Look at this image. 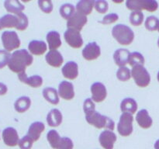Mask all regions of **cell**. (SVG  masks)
I'll list each match as a JSON object with an SVG mask.
<instances>
[{
	"instance_id": "9",
	"label": "cell",
	"mask_w": 159,
	"mask_h": 149,
	"mask_svg": "<svg viewBox=\"0 0 159 149\" xmlns=\"http://www.w3.org/2000/svg\"><path fill=\"white\" fill-rule=\"evenodd\" d=\"M92 99L95 102H102L107 96V90L105 85L101 82H95L90 88Z\"/></svg>"
},
{
	"instance_id": "8",
	"label": "cell",
	"mask_w": 159,
	"mask_h": 149,
	"mask_svg": "<svg viewBox=\"0 0 159 149\" xmlns=\"http://www.w3.org/2000/svg\"><path fill=\"white\" fill-rule=\"evenodd\" d=\"M64 37L66 43L72 48L79 49L83 45V40L80 31L68 28L64 34Z\"/></svg>"
},
{
	"instance_id": "29",
	"label": "cell",
	"mask_w": 159,
	"mask_h": 149,
	"mask_svg": "<svg viewBox=\"0 0 159 149\" xmlns=\"http://www.w3.org/2000/svg\"><path fill=\"white\" fill-rule=\"evenodd\" d=\"M31 106V100L28 96H21L14 102V109L19 113H23L27 111Z\"/></svg>"
},
{
	"instance_id": "49",
	"label": "cell",
	"mask_w": 159,
	"mask_h": 149,
	"mask_svg": "<svg viewBox=\"0 0 159 149\" xmlns=\"http://www.w3.org/2000/svg\"><path fill=\"white\" fill-rule=\"evenodd\" d=\"M158 47H159V38H158Z\"/></svg>"
},
{
	"instance_id": "48",
	"label": "cell",
	"mask_w": 159,
	"mask_h": 149,
	"mask_svg": "<svg viewBox=\"0 0 159 149\" xmlns=\"http://www.w3.org/2000/svg\"><path fill=\"white\" fill-rule=\"evenodd\" d=\"M157 79H158V82H159V71H158V75H157Z\"/></svg>"
},
{
	"instance_id": "37",
	"label": "cell",
	"mask_w": 159,
	"mask_h": 149,
	"mask_svg": "<svg viewBox=\"0 0 159 149\" xmlns=\"http://www.w3.org/2000/svg\"><path fill=\"white\" fill-rule=\"evenodd\" d=\"M38 6L40 10L44 13H51L53 11V4L51 0H38Z\"/></svg>"
},
{
	"instance_id": "1",
	"label": "cell",
	"mask_w": 159,
	"mask_h": 149,
	"mask_svg": "<svg viewBox=\"0 0 159 149\" xmlns=\"http://www.w3.org/2000/svg\"><path fill=\"white\" fill-rule=\"evenodd\" d=\"M33 61L34 57L29 51L25 49L17 50L11 54L8 67L12 71L19 74L26 71V68L30 66Z\"/></svg>"
},
{
	"instance_id": "31",
	"label": "cell",
	"mask_w": 159,
	"mask_h": 149,
	"mask_svg": "<svg viewBox=\"0 0 159 149\" xmlns=\"http://www.w3.org/2000/svg\"><path fill=\"white\" fill-rule=\"evenodd\" d=\"M59 12H60V15L61 16L62 18L68 20L75 12V8L70 3H65L61 6Z\"/></svg>"
},
{
	"instance_id": "33",
	"label": "cell",
	"mask_w": 159,
	"mask_h": 149,
	"mask_svg": "<svg viewBox=\"0 0 159 149\" xmlns=\"http://www.w3.org/2000/svg\"><path fill=\"white\" fill-rule=\"evenodd\" d=\"M131 77V71L126 66L120 67L116 71V78L120 82H127Z\"/></svg>"
},
{
	"instance_id": "26",
	"label": "cell",
	"mask_w": 159,
	"mask_h": 149,
	"mask_svg": "<svg viewBox=\"0 0 159 149\" xmlns=\"http://www.w3.org/2000/svg\"><path fill=\"white\" fill-rule=\"evenodd\" d=\"M95 0H79L76 5V11L83 15H89L95 7Z\"/></svg>"
},
{
	"instance_id": "18",
	"label": "cell",
	"mask_w": 159,
	"mask_h": 149,
	"mask_svg": "<svg viewBox=\"0 0 159 149\" xmlns=\"http://www.w3.org/2000/svg\"><path fill=\"white\" fill-rule=\"evenodd\" d=\"M62 74L69 80H75L79 76V65L75 61H68L62 67Z\"/></svg>"
},
{
	"instance_id": "12",
	"label": "cell",
	"mask_w": 159,
	"mask_h": 149,
	"mask_svg": "<svg viewBox=\"0 0 159 149\" xmlns=\"http://www.w3.org/2000/svg\"><path fill=\"white\" fill-rule=\"evenodd\" d=\"M116 135L113 130H106L100 133L99 138L100 145L104 149H113L116 141Z\"/></svg>"
},
{
	"instance_id": "50",
	"label": "cell",
	"mask_w": 159,
	"mask_h": 149,
	"mask_svg": "<svg viewBox=\"0 0 159 149\" xmlns=\"http://www.w3.org/2000/svg\"><path fill=\"white\" fill-rule=\"evenodd\" d=\"M158 31L159 32V27H158Z\"/></svg>"
},
{
	"instance_id": "16",
	"label": "cell",
	"mask_w": 159,
	"mask_h": 149,
	"mask_svg": "<svg viewBox=\"0 0 159 149\" xmlns=\"http://www.w3.org/2000/svg\"><path fill=\"white\" fill-rule=\"evenodd\" d=\"M20 14H6L0 18V30L5 28H16L17 29L20 25Z\"/></svg>"
},
{
	"instance_id": "14",
	"label": "cell",
	"mask_w": 159,
	"mask_h": 149,
	"mask_svg": "<svg viewBox=\"0 0 159 149\" xmlns=\"http://www.w3.org/2000/svg\"><path fill=\"white\" fill-rule=\"evenodd\" d=\"M2 140L5 144L9 147H15L18 145L19 138L18 133L13 127H7L2 131Z\"/></svg>"
},
{
	"instance_id": "24",
	"label": "cell",
	"mask_w": 159,
	"mask_h": 149,
	"mask_svg": "<svg viewBox=\"0 0 159 149\" xmlns=\"http://www.w3.org/2000/svg\"><path fill=\"white\" fill-rule=\"evenodd\" d=\"M46 40L50 50H57L62 44L61 35L57 31H50L47 34Z\"/></svg>"
},
{
	"instance_id": "45",
	"label": "cell",
	"mask_w": 159,
	"mask_h": 149,
	"mask_svg": "<svg viewBox=\"0 0 159 149\" xmlns=\"http://www.w3.org/2000/svg\"><path fill=\"white\" fill-rule=\"evenodd\" d=\"M154 147H155V149H159V139L158 141H156V142L155 143V145H154Z\"/></svg>"
},
{
	"instance_id": "36",
	"label": "cell",
	"mask_w": 159,
	"mask_h": 149,
	"mask_svg": "<svg viewBox=\"0 0 159 149\" xmlns=\"http://www.w3.org/2000/svg\"><path fill=\"white\" fill-rule=\"evenodd\" d=\"M83 110L85 116L93 113V112L96 111V105L95 102L92 99V98H88L85 99L83 102Z\"/></svg>"
},
{
	"instance_id": "23",
	"label": "cell",
	"mask_w": 159,
	"mask_h": 149,
	"mask_svg": "<svg viewBox=\"0 0 159 149\" xmlns=\"http://www.w3.org/2000/svg\"><path fill=\"white\" fill-rule=\"evenodd\" d=\"M63 116L61 112L57 109H52L47 116V123L51 127H57L61 124Z\"/></svg>"
},
{
	"instance_id": "47",
	"label": "cell",
	"mask_w": 159,
	"mask_h": 149,
	"mask_svg": "<svg viewBox=\"0 0 159 149\" xmlns=\"http://www.w3.org/2000/svg\"><path fill=\"white\" fill-rule=\"evenodd\" d=\"M22 2H29L32 1V0H21Z\"/></svg>"
},
{
	"instance_id": "20",
	"label": "cell",
	"mask_w": 159,
	"mask_h": 149,
	"mask_svg": "<svg viewBox=\"0 0 159 149\" xmlns=\"http://www.w3.org/2000/svg\"><path fill=\"white\" fill-rule=\"evenodd\" d=\"M48 50L46 43L42 40H32L28 44V51L31 54L35 56H41Z\"/></svg>"
},
{
	"instance_id": "22",
	"label": "cell",
	"mask_w": 159,
	"mask_h": 149,
	"mask_svg": "<svg viewBox=\"0 0 159 149\" xmlns=\"http://www.w3.org/2000/svg\"><path fill=\"white\" fill-rule=\"evenodd\" d=\"M130 53L127 49L120 48L115 51L113 54V61L115 64L119 67L126 66L128 64V58Z\"/></svg>"
},
{
	"instance_id": "25",
	"label": "cell",
	"mask_w": 159,
	"mask_h": 149,
	"mask_svg": "<svg viewBox=\"0 0 159 149\" xmlns=\"http://www.w3.org/2000/svg\"><path fill=\"white\" fill-rule=\"evenodd\" d=\"M4 7L8 12L15 15L21 13L25 9L24 6L19 0H5Z\"/></svg>"
},
{
	"instance_id": "2",
	"label": "cell",
	"mask_w": 159,
	"mask_h": 149,
	"mask_svg": "<svg viewBox=\"0 0 159 149\" xmlns=\"http://www.w3.org/2000/svg\"><path fill=\"white\" fill-rule=\"evenodd\" d=\"M113 38L121 45L127 46L133 43L134 39V33L129 26L124 24H117L112 29Z\"/></svg>"
},
{
	"instance_id": "10",
	"label": "cell",
	"mask_w": 159,
	"mask_h": 149,
	"mask_svg": "<svg viewBox=\"0 0 159 149\" xmlns=\"http://www.w3.org/2000/svg\"><path fill=\"white\" fill-rule=\"evenodd\" d=\"M88 22L86 16L75 12L74 15L68 20H67V28L81 31Z\"/></svg>"
},
{
	"instance_id": "15",
	"label": "cell",
	"mask_w": 159,
	"mask_h": 149,
	"mask_svg": "<svg viewBox=\"0 0 159 149\" xmlns=\"http://www.w3.org/2000/svg\"><path fill=\"white\" fill-rule=\"evenodd\" d=\"M18 78L20 82L29 85L31 88H40L43 85V82L41 76L38 75V74H34L30 77H28L25 71L19 73Z\"/></svg>"
},
{
	"instance_id": "41",
	"label": "cell",
	"mask_w": 159,
	"mask_h": 149,
	"mask_svg": "<svg viewBox=\"0 0 159 149\" xmlns=\"http://www.w3.org/2000/svg\"><path fill=\"white\" fill-rule=\"evenodd\" d=\"M119 20V16L116 13H110L106 15L105 16L102 18V20L101 21H99V23H100L102 25H109L112 24V23H116L117 20Z\"/></svg>"
},
{
	"instance_id": "44",
	"label": "cell",
	"mask_w": 159,
	"mask_h": 149,
	"mask_svg": "<svg viewBox=\"0 0 159 149\" xmlns=\"http://www.w3.org/2000/svg\"><path fill=\"white\" fill-rule=\"evenodd\" d=\"M8 88L4 83L0 82V96H4L7 93Z\"/></svg>"
},
{
	"instance_id": "34",
	"label": "cell",
	"mask_w": 159,
	"mask_h": 149,
	"mask_svg": "<svg viewBox=\"0 0 159 149\" xmlns=\"http://www.w3.org/2000/svg\"><path fill=\"white\" fill-rule=\"evenodd\" d=\"M144 22V14L141 11H133L130 15V24L134 26H139Z\"/></svg>"
},
{
	"instance_id": "5",
	"label": "cell",
	"mask_w": 159,
	"mask_h": 149,
	"mask_svg": "<svg viewBox=\"0 0 159 149\" xmlns=\"http://www.w3.org/2000/svg\"><path fill=\"white\" fill-rule=\"evenodd\" d=\"M126 6L132 11L147 10L153 12L158 8L156 0H127Z\"/></svg>"
},
{
	"instance_id": "40",
	"label": "cell",
	"mask_w": 159,
	"mask_h": 149,
	"mask_svg": "<svg viewBox=\"0 0 159 149\" xmlns=\"http://www.w3.org/2000/svg\"><path fill=\"white\" fill-rule=\"evenodd\" d=\"M11 54L6 50H0V69L5 68L10 59Z\"/></svg>"
},
{
	"instance_id": "3",
	"label": "cell",
	"mask_w": 159,
	"mask_h": 149,
	"mask_svg": "<svg viewBox=\"0 0 159 149\" xmlns=\"http://www.w3.org/2000/svg\"><path fill=\"white\" fill-rule=\"evenodd\" d=\"M85 120L90 125L98 129H107L113 130L115 129L114 121L107 116L102 115L99 112L95 111L89 115L85 116Z\"/></svg>"
},
{
	"instance_id": "7",
	"label": "cell",
	"mask_w": 159,
	"mask_h": 149,
	"mask_svg": "<svg viewBox=\"0 0 159 149\" xmlns=\"http://www.w3.org/2000/svg\"><path fill=\"white\" fill-rule=\"evenodd\" d=\"M1 39L3 47L9 52L15 51L20 47V40L15 31H4Z\"/></svg>"
},
{
	"instance_id": "17",
	"label": "cell",
	"mask_w": 159,
	"mask_h": 149,
	"mask_svg": "<svg viewBox=\"0 0 159 149\" xmlns=\"http://www.w3.org/2000/svg\"><path fill=\"white\" fill-rule=\"evenodd\" d=\"M45 60L53 68H60L64 62L63 56L57 50H50L45 56Z\"/></svg>"
},
{
	"instance_id": "13",
	"label": "cell",
	"mask_w": 159,
	"mask_h": 149,
	"mask_svg": "<svg viewBox=\"0 0 159 149\" xmlns=\"http://www.w3.org/2000/svg\"><path fill=\"white\" fill-rule=\"evenodd\" d=\"M58 94L61 99L65 100H71L75 97L74 85L71 82L63 81L58 85Z\"/></svg>"
},
{
	"instance_id": "42",
	"label": "cell",
	"mask_w": 159,
	"mask_h": 149,
	"mask_svg": "<svg viewBox=\"0 0 159 149\" xmlns=\"http://www.w3.org/2000/svg\"><path fill=\"white\" fill-rule=\"evenodd\" d=\"M74 148V143L69 138L67 137H63L61 139L60 143L57 149H73Z\"/></svg>"
},
{
	"instance_id": "46",
	"label": "cell",
	"mask_w": 159,
	"mask_h": 149,
	"mask_svg": "<svg viewBox=\"0 0 159 149\" xmlns=\"http://www.w3.org/2000/svg\"><path fill=\"white\" fill-rule=\"evenodd\" d=\"M114 3H116V4H120L124 2V0H112Z\"/></svg>"
},
{
	"instance_id": "35",
	"label": "cell",
	"mask_w": 159,
	"mask_h": 149,
	"mask_svg": "<svg viewBox=\"0 0 159 149\" xmlns=\"http://www.w3.org/2000/svg\"><path fill=\"white\" fill-rule=\"evenodd\" d=\"M144 26H145L146 29H148V31L153 32V31L158 30L159 27V20L156 16H151L146 19Z\"/></svg>"
},
{
	"instance_id": "38",
	"label": "cell",
	"mask_w": 159,
	"mask_h": 149,
	"mask_svg": "<svg viewBox=\"0 0 159 149\" xmlns=\"http://www.w3.org/2000/svg\"><path fill=\"white\" fill-rule=\"evenodd\" d=\"M34 140L26 134V136L22 138L19 141L18 145L20 147V149H31L33 147V144H34Z\"/></svg>"
},
{
	"instance_id": "4",
	"label": "cell",
	"mask_w": 159,
	"mask_h": 149,
	"mask_svg": "<svg viewBox=\"0 0 159 149\" xmlns=\"http://www.w3.org/2000/svg\"><path fill=\"white\" fill-rule=\"evenodd\" d=\"M131 76L136 85L140 88L148 86L151 82V75L144 65H138L132 67Z\"/></svg>"
},
{
	"instance_id": "21",
	"label": "cell",
	"mask_w": 159,
	"mask_h": 149,
	"mask_svg": "<svg viewBox=\"0 0 159 149\" xmlns=\"http://www.w3.org/2000/svg\"><path fill=\"white\" fill-rule=\"evenodd\" d=\"M45 125L43 123L40 121H36L30 124L29 129H28L27 135L30 137L34 141H38L41 133L44 131Z\"/></svg>"
},
{
	"instance_id": "28",
	"label": "cell",
	"mask_w": 159,
	"mask_h": 149,
	"mask_svg": "<svg viewBox=\"0 0 159 149\" xmlns=\"http://www.w3.org/2000/svg\"><path fill=\"white\" fill-rule=\"evenodd\" d=\"M43 96L47 102L52 105H57L60 102L58 92L52 87H46L43 90Z\"/></svg>"
},
{
	"instance_id": "43",
	"label": "cell",
	"mask_w": 159,
	"mask_h": 149,
	"mask_svg": "<svg viewBox=\"0 0 159 149\" xmlns=\"http://www.w3.org/2000/svg\"><path fill=\"white\" fill-rule=\"evenodd\" d=\"M20 25H19L18 30L20 31H23L25 29H26V28L28 27V25H29V20H28L27 16H26L25 14H23V12L20 13Z\"/></svg>"
},
{
	"instance_id": "27",
	"label": "cell",
	"mask_w": 159,
	"mask_h": 149,
	"mask_svg": "<svg viewBox=\"0 0 159 149\" xmlns=\"http://www.w3.org/2000/svg\"><path fill=\"white\" fill-rule=\"evenodd\" d=\"M138 102L133 98H125L120 103V110L123 113L134 114L138 111Z\"/></svg>"
},
{
	"instance_id": "19",
	"label": "cell",
	"mask_w": 159,
	"mask_h": 149,
	"mask_svg": "<svg viewBox=\"0 0 159 149\" xmlns=\"http://www.w3.org/2000/svg\"><path fill=\"white\" fill-rule=\"evenodd\" d=\"M136 121L138 125L143 129H148L153 124L152 118L149 115L148 112L145 109L141 110L137 113Z\"/></svg>"
},
{
	"instance_id": "39",
	"label": "cell",
	"mask_w": 159,
	"mask_h": 149,
	"mask_svg": "<svg viewBox=\"0 0 159 149\" xmlns=\"http://www.w3.org/2000/svg\"><path fill=\"white\" fill-rule=\"evenodd\" d=\"M95 9L99 13L104 14L108 11L109 4L106 0H96L95 2Z\"/></svg>"
},
{
	"instance_id": "30",
	"label": "cell",
	"mask_w": 159,
	"mask_h": 149,
	"mask_svg": "<svg viewBox=\"0 0 159 149\" xmlns=\"http://www.w3.org/2000/svg\"><path fill=\"white\" fill-rule=\"evenodd\" d=\"M61 138L57 130H51L47 133V140L53 149H57Z\"/></svg>"
},
{
	"instance_id": "6",
	"label": "cell",
	"mask_w": 159,
	"mask_h": 149,
	"mask_svg": "<svg viewBox=\"0 0 159 149\" xmlns=\"http://www.w3.org/2000/svg\"><path fill=\"white\" fill-rule=\"evenodd\" d=\"M133 114L123 113L117 124V131L122 137H128L133 132Z\"/></svg>"
},
{
	"instance_id": "32",
	"label": "cell",
	"mask_w": 159,
	"mask_h": 149,
	"mask_svg": "<svg viewBox=\"0 0 159 149\" xmlns=\"http://www.w3.org/2000/svg\"><path fill=\"white\" fill-rule=\"evenodd\" d=\"M145 63V59L144 56L139 52H133L130 53L128 58V64L131 67L135 66L138 65H144Z\"/></svg>"
},
{
	"instance_id": "11",
	"label": "cell",
	"mask_w": 159,
	"mask_h": 149,
	"mask_svg": "<svg viewBox=\"0 0 159 149\" xmlns=\"http://www.w3.org/2000/svg\"><path fill=\"white\" fill-rule=\"evenodd\" d=\"M101 54L100 47L96 42L89 43L82 50V57L86 61L96 60Z\"/></svg>"
}]
</instances>
